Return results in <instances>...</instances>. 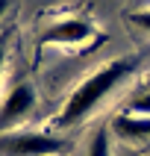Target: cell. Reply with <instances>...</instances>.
I'll return each mask as SVG.
<instances>
[{
  "label": "cell",
  "instance_id": "cell-4",
  "mask_svg": "<svg viewBox=\"0 0 150 156\" xmlns=\"http://www.w3.org/2000/svg\"><path fill=\"white\" fill-rule=\"evenodd\" d=\"M35 109V88L30 83H21L3 97L0 103V130H12Z\"/></svg>",
  "mask_w": 150,
  "mask_h": 156
},
{
  "label": "cell",
  "instance_id": "cell-3",
  "mask_svg": "<svg viewBox=\"0 0 150 156\" xmlns=\"http://www.w3.org/2000/svg\"><path fill=\"white\" fill-rule=\"evenodd\" d=\"M94 35V27L82 21V18H62L56 24H50L41 33L44 44H56V47H79V44L91 41Z\"/></svg>",
  "mask_w": 150,
  "mask_h": 156
},
{
  "label": "cell",
  "instance_id": "cell-8",
  "mask_svg": "<svg viewBox=\"0 0 150 156\" xmlns=\"http://www.w3.org/2000/svg\"><path fill=\"white\" fill-rule=\"evenodd\" d=\"M130 21L135 27H141V30H147L150 33V9H141V12H132L130 15Z\"/></svg>",
  "mask_w": 150,
  "mask_h": 156
},
{
  "label": "cell",
  "instance_id": "cell-5",
  "mask_svg": "<svg viewBox=\"0 0 150 156\" xmlns=\"http://www.w3.org/2000/svg\"><path fill=\"white\" fill-rule=\"evenodd\" d=\"M115 133L121 136V139H150V118L144 115H130L124 112L115 118Z\"/></svg>",
  "mask_w": 150,
  "mask_h": 156
},
{
  "label": "cell",
  "instance_id": "cell-7",
  "mask_svg": "<svg viewBox=\"0 0 150 156\" xmlns=\"http://www.w3.org/2000/svg\"><path fill=\"white\" fill-rule=\"evenodd\" d=\"M127 112H130V115H144V118H150V88H147V91H141L138 97H132L130 106H127Z\"/></svg>",
  "mask_w": 150,
  "mask_h": 156
},
{
  "label": "cell",
  "instance_id": "cell-10",
  "mask_svg": "<svg viewBox=\"0 0 150 156\" xmlns=\"http://www.w3.org/2000/svg\"><path fill=\"white\" fill-rule=\"evenodd\" d=\"M9 3H12V0H0V18L9 12Z\"/></svg>",
  "mask_w": 150,
  "mask_h": 156
},
{
  "label": "cell",
  "instance_id": "cell-6",
  "mask_svg": "<svg viewBox=\"0 0 150 156\" xmlns=\"http://www.w3.org/2000/svg\"><path fill=\"white\" fill-rule=\"evenodd\" d=\"M85 156H112V144H109V130H97L94 139L88 141Z\"/></svg>",
  "mask_w": 150,
  "mask_h": 156
},
{
  "label": "cell",
  "instance_id": "cell-11",
  "mask_svg": "<svg viewBox=\"0 0 150 156\" xmlns=\"http://www.w3.org/2000/svg\"><path fill=\"white\" fill-rule=\"evenodd\" d=\"M147 88H150V80H147Z\"/></svg>",
  "mask_w": 150,
  "mask_h": 156
},
{
  "label": "cell",
  "instance_id": "cell-1",
  "mask_svg": "<svg viewBox=\"0 0 150 156\" xmlns=\"http://www.w3.org/2000/svg\"><path fill=\"white\" fill-rule=\"evenodd\" d=\"M132 71H135V62L132 59H115V62H109V65H103L100 71H94L91 77H85L71 91V97L65 100L59 124L62 127H77V124H82L115 88L121 86L124 80L130 77Z\"/></svg>",
  "mask_w": 150,
  "mask_h": 156
},
{
  "label": "cell",
  "instance_id": "cell-2",
  "mask_svg": "<svg viewBox=\"0 0 150 156\" xmlns=\"http://www.w3.org/2000/svg\"><path fill=\"white\" fill-rule=\"evenodd\" d=\"M65 141L41 133H6L0 136V156H56Z\"/></svg>",
  "mask_w": 150,
  "mask_h": 156
},
{
  "label": "cell",
  "instance_id": "cell-9",
  "mask_svg": "<svg viewBox=\"0 0 150 156\" xmlns=\"http://www.w3.org/2000/svg\"><path fill=\"white\" fill-rule=\"evenodd\" d=\"M3 62H6V44L0 41V77H3Z\"/></svg>",
  "mask_w": 150,
  "mask_h": 156
}]
</instances>
